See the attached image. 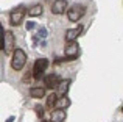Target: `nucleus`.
I'll use <instances>...</instances> for the list:
<instances>
[{"mask_svg": "<svg viewBox=\"0 0 123 122\" xmlns=\"http://www.w3.org/2000/svg\"><path fill=\"white\" fill-rule=\"evenodd\" d=\"M64 55L67 58H70V61L76 60L80 55V46L76 41H66V46H64Z\"/></svg>", "mask_w": 123, "mask_h": 122, "instance_id": "obj_6", "label": "nucleus"}, {"mask_svg": "<svg viewBox=\"0 0 123 122\" xmlns=\"http://www.w3.org/2000/svg\"><path fill=\"white\" fill-rule=\"evenodd\" d=\"M25 14H28V11H27V8H25L24 5L14 8L11 13H9V24L14 25V27H19V25L22 24V20H24Z\"/></svg>", "mask_w": 123, "mask_h": 122, "instance_id": "obj_3", "label": "nucleus"}, {"mask_svg": "<svg viewBox=\"0 0 123 122\" xmlns=\"http://www.w3.org/2000/svg\"><path fill=\"white\" fill-rule=\"evenodd\" d=\"M70 99L67 95H62V97H58V102H56V108L55 110H66V108L70 107Z\"/></svg>", "mask_w": 123, "mask_h": 122, "instance_id": "obj_13", "label": "nucleus"}, {"mask_svg": "<svg viewBox=\"0 0 123 122\" xmlns=\"http://www.w3.org/2000/svg\"><path fill=\"white\" fill-rule=\"evenodd\" d=\"M27 64V53L22 49H16L11 56V69L12 70H22Z\"/></svg>", "mask_w": 123, "mask_h": 122, "instance_id": "obj_1", "label": "nucleus"}, {"mask_svg": "<svg viewBox=\"0 0 123 122\" xmlns=\"http://www.w3.org/2000/svg\"><path fill=\"white\" fill-rule=\"evenodd\" d=\"M56 102H58V94H56V92H53V94H50L47 97L45 108H47V110H55V108H56Z\"/></svg>", "mask_w": 123, "mask_h": 122, "instance_id": "obj_14", "label": "nucleus"}, {"mask_svg": "<svg viewBox=\"0 0 123 122\" xmlns=\"http://www.w3.org/2000/svg\"><path fill=\"white\" fill-rule=\"evenodd\" d=\"M14 42H16V39H14V34H12V31H9V30H5L3 31V53L5 55H9V53H14Z\"/></svg>", "mask_w": 123, "mask_h": 122, "instance_id": "obj_5", "label": "nucleus"}, {"mask_svg": "<svg viewBox=\"0 0 123 122\" xmlns=\"http://www.w3.org/2000/svg\"><path fill=\"white\" fill-rule=\"evenodd\" d=\"M67 117L66 110H53L51 111V122H64Z\"/></svg>", "mask_w": 123, "mask_h": 122, "instance_id": "obj_11", "label": "nucleus"}, {"mask_svg": "<svg viewBox=\"0 0 123 122\" xmlns=\"http://www.w3.org/2000/svg\"><path fill=\"white\" fill-rule=\"evenodd\" d=\"M42 11H44L42 5H34L33 8L28 9V16H31V17H37V16H41V14H42Z\"/></svg>", "mask_w": 123, "mask_h": 122, "instance_id": "obj_15", "label": "nucleus"}, {"mask_svg": "<svg viewBox=\"0 0 123 122\" xmlns=\"http://www.w3.org/2000/svg\"><path fill=\"white\" fill-rule=\"evenodd\" d=\"M41 122H48V121H41Z\"/></svg>", "mask_w": 123, "mask_h": 122, "instance_id": "obj_18", "label": "nucleus"}, {"mask_svg": "<svg viewBox=\"0 0 123 122\" xmlns=\"http://www.w3.org/2000/svg\"><path fill=\"white\" fill-rule=\"evenodd\" d=\"M83 30H84L83 25H78L75 28H69L66 31V41H76V38L83 33Z\"/></svg>", "mask_w": 123, "mask_h": 122, "instance_id": "obj_9", "label": "nucleus"}, {"mask_svg": "<svg viewBox=\"0 0 123 122\" xmlns=\"http://www.w3.org/2000/svg\"><path fill=\"white\" fill-rule=\"evenodd\" d=\"M48 66H50V61L47 58H37L33 64V70H31V72H33V78L34 80L42 78V75L45 74V70H47Z\"/></svg>", "mask_w": 123, "mask_h": 122, "instance_id": "obj_2", "label": "nucleus"}, {"mask_svg": "<svg viewBox=\"0 0 123 122\" xmlns=\"http://www.w3.org/2000/svg\"><path fill=\"white\" fill-rule=\"evenodd\" d=\"M59 83H61V78H59V75H56V74H48V75L44 78V86L47 89H56Z\"/></svg>", "mask_w": 123, "mask_h": 122, "instance_id": "obj_8", "label": "nucleus"}, {"mask_svg": "<svg viewBox=\"0 0 123 122\" xmlns=\"http://www.w3.org/2000/svg\"><path fill=\"white\" fill-rule=\"evenodd\" d=\"M30 95L34 99H42L45 95V86H33V88H30Z\"/></svg>", "mask_w": 123, "mask_h": 122, "instance_id": "obj_12", "label": "nucleus"}, {"mask_svg": "<svg viewBox=\"0 0 123 122\" xmlns=\"http://www.w3.org/2000/svg\"><path fill=\"white\" fill-rule=\"evenodd\" d=\"M66 14H67V17H69L70 22H78L80 19L86 14V8H84L83 5H80V3H76V5H72L67 9Z\"/></svg>", "mask_w": 123, "mask_h": 122, "instance_id": "obj_4", "label": "nucleus"}, {"mask_svg": "<svg viewBox=\"0 0 123 122\" xmlns=\"http://www.w3.org/2000/svg\"><path fill=\"white\" fill-rule=\"evenodd\" d=\"M67 9H69V5H67V0H55L51 3V13L55 16H61L66 14Z\"/></svg>", "mask_w": 123, "mask_h": 122, "instance_id": "obj_7", "label": "nucleus"}, {"mask_svg": "<svg viewBox=\"0 0 123 122\" xmlns=\"http://www.w3.org/2000/svg\"><path fill=\"white\" fill-rule=\"evenodd\" d=\"M36 22H28L27 24V30H33V28H36Z\"/></svg>", "mask_w": 123, "mask_h": 122, "instance_id": "obj_17", "label": "nucleus"}, {"mask_svg": "<svg viewBox=\"0 0 123 122\" xmlns=\"http://www.w3.org/2000/svg\"><path fill=\"white\" fill-rule=\"evenodd\" d=\"M70 80L69 78H66V80H61V83L58 85V88H56V94H58V97H62V95H67V91H69V86H70Z\"/></svg>", "mask_w": 123, "mask_h": 122, "instance_id": "obj_10", "label": "nucleus"}, {"mask_svg": "<svg viewBox=\"0 0 123 122\" xmlns=\"http://www.w3.org/2000/svg\"><path fill=\"white\" fill-rule=\"evenodd\" d=\"M45 110H47V108L45 107H41V105H36V107H34V111H36V116L37 117H44V113H45Z\"/></svg>", "mask_w": 123, "mask_h": 122, "instance_id": "obj_16", "label": "nucleus"}]
</instances>
